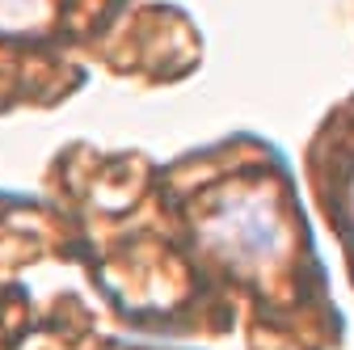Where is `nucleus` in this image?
Segmentation results:
<instances>
[{"instance_id":"3","label":"nucleus","mask_w":354,"mask_h":350,"mask_svg":"<svg viewBox=\"0 0 354 350\" xmlns=\"http://www.w3.org/2000/svg\"><path fill=\"white\" fill-rule=\"evenodd\" d=\"M350 220H354V186H350Z\"/></svg>"},{"instance_id":"2","label":"nucleus","mask_w":354,"mask_h":350,"mask_svg":"<svg viewBox=\"0 0 354 350\" xmlns=\"http://www.w3.org/2000/svg\"><path fill=\"white\" fill-rule=\"evenodd\" d=\"M47 0H0V30H30L42 21Z\"/></svg>"},{"instance_id":"1","label":"nucleus","mask_w":354,"mask_h":350,"mask_svg":"<svg viewBox=\"0 0 354 350\" xmlns=\"http://www.w3.org/2000/svg\"><path fill=\"white\" fill-rule=\"evenodd\" d=\"M203 241L236 266H266L287 249V224L270 194L241 190V194H228L207 215Z\"/></svg>"}]
</instances>
